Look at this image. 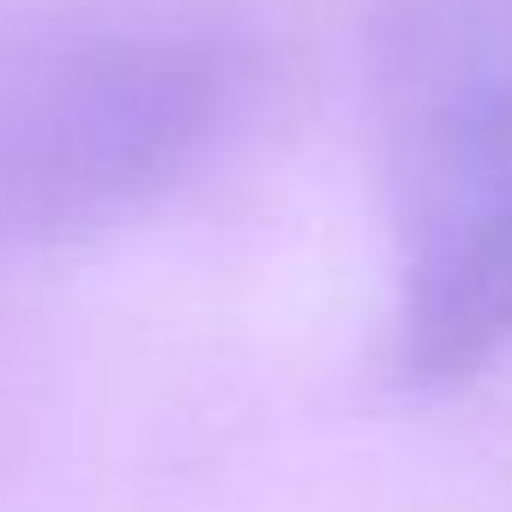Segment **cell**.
Returning a JSON list of instances; mask_svg holds the SVG:
<instances>
[{
  "instance_id": "6da1fadb",
  "label": "cell",
  "mask_w": 512,
  "mask_h": 512,
  "mask_svg": "<svg viewBox=\"0 0 512 512\" xmlns=\"http://www.w3.org/2000/svg\"><path fill=\"white\" fill-rule=\"evenodd\" d=\"M392 217V368L452 392L512 350V0H380L368 37Z\"/></svg>"
},
{
  "instance_id": "7a4b0ae2",
  "label": "cell",
  "mask_w": 512,
  "mask_h": 512,
  "mask_svg": "<svg viewBox=\"0 0 512 512\" xmlns=\"http://www.w3.org/2000/svg\"><path fill=\"white\" fill-rule=\"evenodd\" d=\"M199 115V73H187L175 55L121 49V61L109 55L91 73H67L43 103H25V115L7 127L0 181L25 199V211L67 217L175 163Z\"/></svg>"
}]
</instances>
